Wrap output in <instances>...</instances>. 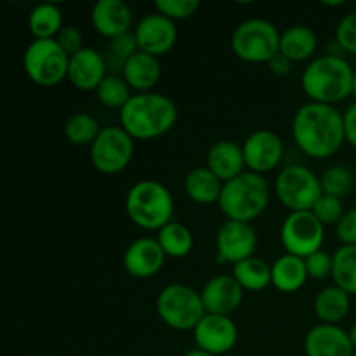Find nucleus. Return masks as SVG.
Masks as SVG:
<instances>
[{
  "label": "nucleus",
  "mask_w": 356,
  "mask_h": 356,
  "mask_svg": "<svg viewBox=\"0 0 356 356\" xmlns=\"http://www.w3.org/2000/svg\"><path fill=\"white\" fill-rule=\"evenodd\" d=\"M296 145L312 159H329L346 141L344 118L330 104L308 103L299 108L292 124Z\"/></svg>",
  "instance_id": "nucleus-1"
},
{
  "label": "nucleus",
  "mask_w": 356,
  "mask_h": 356,
  "mask_svg": "<svg viewBox=\"0 0 356 356\" xmlns=\"http://www.w3.org/2000/svg\"><path fill=\"white\" fill-rule=\"evenodd\" d=\"M177 120V108L163 94L145 92L132 96L120 110L122 129L132 139H155L172 129Z\"/></svg>",
  "instance_id": "nucleus-2"
},
{
  "label": "nucleus",
  "mask_w": 356,
  "mask_h": 356,
  "mask_svg": "<svg viewBox=\"0 0 356 356\" xmlns=\"http://www.w3.org/2000/svg\"><path fill=\"white\" fill-rule=\"evenodd\" d=\"M353 76L350 63L341 56H322L302 73V89L313 103H339L353 94Z\"/></svg>",
  "instance_id": "nucleus-3"
},
{
  "label": "nucleus",
  "mask_w": 356,
  "mask_h": 356,
  "mask_svg": "<svg viewBox=\"0 0 356 356\" xmlns=\"http://www.w3.org/2000/svg\"><path fill=\"white\" fill-rule=\"evenodd\" d=\"M270 202V186L261 174L243 172L222 184L219 207L228 221L250 222L259 218Z\"/></svg>",
  "instance_id": "nucleus-4"
},
{
  "label": "nucleus",
  "mask_w": 356,
  "mask_h": 356,
  "mask_svg": "<svg viewBox=\"0 0 356 356\" xmlns=\"http://www.w3.org/2000/svg\"><path fill=\"white\" fill-rule=\"evenodd\" d=\"M125 209L136 226L143 229H162L172 222L174 200L170 191L159 181H139L129 190Z\"/></svg>",
  "instance_id": "nucleus-5"
},
{
  "label": "nucleus",
  "mask_w": 356,
  "mask_h": 356,
  "mask_svg": "<svg viewBox=\"0 0 356 356\" xmlns=\"http://www.w3.org/2000/svg\"><path fill=\"white\" fill-rule=\"evenodd\" d=\"M160 320L170 329L195 330L200 320L207 315L202 294L188 285H167L156 299Z\"/></svg>",
  "instance_id": "nucleus-6"
},
{
  "label": "nucleus",
  "mask_w": 356,
  "mask_h": 356,
  "mask_svg": "<svg viewBox=\"0 0 356 356\" xmlns=\"http://www.w3.org/2000/svg\"><path fill=\"white\" fill-rule=\"evenodd\" d=\"M280 37L270 21L249 19L233 31L232 49L242 61L270 63L275 56L280 54Z\"/></svg>",
  "instance_id": "nucleus-7"
},
{
  "label": "nucleus",
  "mask_w": 356,
  "mask_h": 356,
  "mask_svg": "<svg viewBox=\"0 0 356 356\" xmlns=\"http://www.w3.org/2000/svg\"><path fill=\"white\" fill-rule=\"evenodd\" d=\"M26 75L40 87H54L68 79L70 56L52 40H35L28 45L23 58Z\"/></svg>",
  "instance_id": "nucleus-8"
},
{
  "label": "nucleus",
  "mask_w": 356,
  "mask_h": 356,
  "mask_svg": "<svg viewBox=\"0 0 356 356\" xmlns=\"http://www.w3.org/2000/svg\"><path fill=\"white\" fill-rule=\"evenodd\" d=\"M277 195L291 212L312 211L322 197L320 179L302 165L285 167L277 179Z\"/></svg>",
  "instance_id": "nucleus-9"
},
{
  "label": "nucleus",
  "mask_w": 356,
  "mask_h": 356,
  "mask_svg": "<svg viewBox=\"0 0 356 356\" xmlns=\"http://www.w3.org/2000/svg\"><path fill=\"white\" fill-rule=\"evenodd\" d=\"M323 236V225L312 211L291 212L282 226V243L285 250L291 256H298L301 259L322 250Z\"/></svg>",
  "instance_id": "nucleus-10"
},
{
  "label": "nucleus",
  "mask_w": 356,
  "mask_h": 356,
  "mask_svg": "<svg viewBox=\"0 0 356 356\" xmlns=\"http://www.w3.org/2000/svg\"><path fill=\"white\" fill-rule=\"evenodd\" d=\"M134 153V139L122 127H106L90 146V162L99 172L118 174L129 165Z\"/></svg>",
  "instance_id": "nucleus-11"
},
{
  "label": "nucleus",
  "mask_w": 356,
  "mask_h": 356,
  "mask_svg": "<svg viewBox=\"0 0 356 356\" xmlns=\"http://www.w3.org/2000/svg\"><path fill=\"white\" fill-rule=\"evenodd\" d=\"M193 336L198 350L219 356L235 348L236 341H238V329L229 316L207 313L195 327Z\"/></svg>",
  "instance_id": "nucleus-12"
},
{
  "label": "nucleus",
  "mask_w": 356,
  "mask_h": 356,
  "mask_svg": "<svg viewBox=\"0 0 356 356\" xmlns=\"http://www.w3.org/2000/svg\"><path fill=\"white\" fill-rule=\"evenodd\" d=\"M257 245V236L249 222L226 221L216 236L219 261L238 264L252 257Z\"/></svg>",
  "instance_id": "nucleus-13"
},
{
  "label": "nucleus",
  "mask_w": 356,
  "mask_h": 356,
  "mask_svg": "<svg viewBox=\"0 0 356 356\" xmlns=\"http://www.w3.org/2000/svg\"><path fill=\"white\" fill-rule=\"evenodd\" d=\"M136 42L141 52L149 56L167 54L177 40V30L174 21L162 14H149L143 17L134 30Z\"/></svg>",
  "instance_id": "nucleus-14"
},
{
  "label": "nucleus",
  "mask_w": 356,
  "mask_h": 356,
  "mask_svg": "<svg viewBox=\"0 0 356 356\" xmlns=\"http://www.w3.org/2000/svg\"><path fill=\"white\" fill-rule=\"evenodd\" d=\"M245 163L250 172H270L284 159V143L271 131H257L245 139L242 146Z\"/></svg>",
  "instance_id": "nucleus-15"
},
{
  "label": "nucleus",
  "mask_w": 356,
  "mask_h": 356,
  "mask_svg": "<svg viewBox=\"0 0 356 356\" xmlns=\"http://www.w3.org/2000/svg\"><path fill=\"white\" fill-rule=\"evenodd\" d=\"M243 299V289L233 275H218L205 284L202 291V301H204L205 312L211 315L229 316L236 312Z\"/></svg>",
  "instance_id": "nucleus-16"
},
{
  "label": "nucleus",
  "mask_w": 356,
  "mask_h": 356,
  "mask_svg": "<svg viewBox=\"0 0 356 356\" xmlns=\"http://www.w3.org/2000/svg\"><path fill=\"white\" fill-rule=\"evenodd\" d=\"M306 356H353L355 348L350 334L337 325L313 327L305 339Z\"/></svg>",
  "instance_id": "nucleus-17"
},
{
  "label": "nucleus",
  "mask_w": 356,
  "mask_h": 356,
  "mask_svg": "<svg viewBox=\"0 0 356 356\" xmlns=\"http://www.w3.org/2000/svg\"><path fill=\"white\" fill-rule=\"evenodd\" d=\"M165 261V252L159 240L139 238L127 247L124 254V268L136 278H149L159 273Z\"/></svg>",
  "instance_id": "nucleus-18"
},
{
  "label": "nucleus",
  "mask_w": 356,
  "mask_h": 356,
  "mask_svg": "<svg viewBox=\"0 0 356 356\" xmlns=\"http://www.w3.org/2000/svg\"><path fill=\"white\" fill-rule=\"evenodd\" d=\"M106 59L94 49L83 47L70 58L68 80L80 90H97L106 79Z\"/></svg>",
  "instance_id": "nucleus-19"
},
{
  "label": "nucleus",
  "mask_w": 356,
  "mask_h": 356,
  "mask_svg": "<svg viewBox=\"0 0 356 356\" xmlns=\"http://www.w3.org/2000/svg\"><path fill=\"white\" fill-rule=\"evenodd\" d=\"M90 21L97 33L113 40L129 33V28L132 24L131 7L122 0H99L94 3Z\"/></svg>",
  "instance_id": "nucleus-20"
},
{
  "label": "nucleus",
  "mask_w": 356,
  "mask_h": 356,
  "mask_svg": "<svg viewBox=\"0 0 356 356\" xmlns=\"http://www.w3.org/2000/svg\"><path fill=\"white\" fill-rule=\"evenodd\" d=\"M207 167L225 183L235 179L240 174H243V169L247 167L242 146L233 141L216 143L209 149Z\"/></svg>",
  "instance_id": "nucleus-21"
},
{
  "label": "nucleus",
  "mask_w": 356,
  "mask_h": 356,
  "mask_svg": "<svg viewBox=\"0 0 356 356\" xmlns=\"http://www.w3.org/2000/svg\"><path fill=\"white\" fill-rule=\"evenodd\" d=\"M124 80L129 87L141 90L143 94L152 90L160 80V63L155 56L139 51L124 66Z\"/></svg>",
  "instance_id": "nucleus-22"
},
{
  "label": "nucleus",
  "mask_w": 356,
  "mask_h": 356,
  "mask_svg": "<svg viewBox=\"0 0 356 356\" xmlns=\"http://www.w3.org/2000/svg\"><path fill=\"white\" fill-rule=\"evenodd\" d=\"M308 280V270H306L305 259L298 256L278 257L271 266V284L282 292H296L302 287Z\"/></svg>",
  "instance_id": "nucleus-23"
},
{
  "label": "nucleus",
  "mask_w": 356,
  "mask_h": 356,
  "mask_svg": "<svg viewBox=\"0 0 356 356\" xmlns=\"http://www.w3.org/2000/svg\"><path fill=\"white\" fill-rule=\"evenodd\" d=\"M222 184L209 167H197L184 179V191L197 204H214L219 202Z\"/></svg>",
  "instance_id": "nucleus-24"
},
{
  "label": "nucleus",
  "mask_w": 356,
  "mask_h": 356,
  "mask_svg": "<svg viewBox=\"0 0 356 356\" xmlns=\"http://www.w3.org/2000/svg\"><path fill=\"white\" fill-rule=\"evenodd\" d=\"M316 51V35L312 28L296 24L287 28L280 37V54L294 61H305Z\"/></svg>",
  "instance_id": "nucleus-25"
},
{
  "label": "nucleus",
  "mask_w": 356,
  "mask_h": 356,
  "mask_svg": "<svg viewBox=\"0 0 356 356\" xmlns=\"http://www.w3.org/2000/svg\"><path fill=\"white\" fill-rule=\"evenodd\" d=\"M350 312V294L341 287H327L316 296L315 313L323 323L336 325Z\"/></svg>",
  "instance_id": "nucleus-26"
},
{
  "label": "nucleus",
  "mask_w": 356,
  "mask_h": 356,
  "mask_svg": "<svg viewBox=\"0 0 356 356\" xmlns=\"http://www.w3.org/2000/svg\"><path fill=\"white\" fill-rule=\"evenodd\" d=\"M28 28L35 40H52L63 30L61 10L52 3H40L30 13Z\"/></svg>",
  "instance_id": "nucleus-27"
},
{
  "label": "nucleus",
  "mask_w": 356,
  "mask_h": 356,
  "mask_svg": "<svg viewBox=\"0 0 356 356\" xmlns=\"http://www.w3.org/2000/svg\"><path fill=\"white\" fill-rule=\"evenodd\" d=\"M233 278L240 284V287L247 291L259 292L271 284V266L257 257H249L233 268Z\"/></svg>",
  "instance_id": "nucleus-28"
},
{
  "label": "nucleus",
  "mask_w": 356,
  "mask_h": 356,
  "mask_svg": "<svg viewBox=\"0 0 356 356\" xmlns=\"http://www.w3.org/2000/svg\"><path fill=\"white\" fill-rule=\"evenodd\" d=\"M159 243L165 256L184 257L193 249V235L181 222H169L159 232Z\"/></svg>",
  "instance_id": "nucleus-29"
},
{
  "label": "nucleus",
  "mask_w": 356,
  "mask_h": 356,
  "mask_svg": "<svg viewBox=\"0 0 356 356\" xmlns=\"http://www.w3.org/2000/svg\"><path fill=\"white\" fill-rule=\"evenodd\" d=\"M332 277L337 287L356 294V245H343L336 250Z\"/></svg>",
  "instance_id": "nucleus-30"
},
{
  "label": "nucleus",
  "mask_w": 356,
  "mask_h": 356,
  "mask_svg": "<svg viewBox=\"0 0 356 356\" xmlns=\"http://www.w3.org/2000/svg\"><path fill=\"white\" fill-rule=\"evenodd\" d=\"M103 129L99 127L97 120L87 113H75L66 120L65 124V136L70 143L79 146H86L96 141L99 132Z\"/></svg>",
  "instance_id": "nucleus-31"
},
{
  "label": "nucleus",
  "mask_w": 356,
  "mask_h": 356,
  "mask_svg": "<svg viewBox=\"0 0 356 356\" xmlns=\"http://www.w3.org/2000/svg\"><path fill=\"white\" fill-rule=\"evenodd\" d=\"M323 195L341 198L353 188V174L344 165H332L320 177Z\"/></svg>",
  "instance_id": "nucleus-32"
},
{
  "label": "nucleus",
  "mask_w": 356,
  "mask_h": 356,
  "mask_svg": "<svg viewBox=\"0 0 356 356\" xmlns=\"http://www.w3.org/2000/svg\"><path fill=\"white\" fill-rule=\"evenodd\" d=\"M132 96H129V86L120 76H106L97 87V99L108 108H124L127 101Z\"/></svg>",
  "instance_id": "nucleus-33"
},
{
  "label": "nucleus",
  "mask_w": 356,
  "mask_h": 356,
  "mask_svg": "<svg viewBox=\"0 0 356 356\" xmlns=\"http://www.w3.org/2000/svg\"><path fill=\"white\" fill-rule=\"evenodd\" d=\"M139 47L138 42H136L134 33H125L122 37H117L111 40L110 47H108V61L106 65L115 66V68L124 70L125 63L132 58L134 54H138Z\"/></svg>",
  "instance_id": "nucleus-34"
},
{
  "label": "nucleus",
  "mask_w": 356,
  "mask_h": 356,
  "mask_svg": "<svg viewBox=\"0 0 356 356\" xmlns=\"http://www.w3.org/2000/svg\"><path fill=\"white\" fill-rule=\"evenodd\" d=\"M312 212L323 226L337 225L344 216L343 202H341V198L330 197V195H322L318 198V202L315 204V207L312 209Z\"/></svg>",
  "instance_id": "nucleus-35"
},
{
  "label": "nucleus",
  "mask_w": 356,
  "mask_h": 356,
  "mask_svg": "<svg viewBox=\"0 0 356 356\" xmlns=\"http://www.w3.org/2000/svg\"><path fill=\"white\" fill-rule=\"evenodd\" d=\"M200 7L198 0H156L155 9L159 14L172 19H186L193 16Z\"/></svg>",
  "instance_id": "nucleus-36"
},
{
  "label": "nucleus",
  "mask_w": 356,
  "mask_h": 356,
  "mask_svg": "<svg viewBox=\"0 0 356 356\" xmlns=\"http://www.w3.org/2000/svg\"><path fill=\"white\" fill-rule=\"evenodd\" d=\"M305 263H306V270H308V277L316 278V280H322V278H327L329 275H332L334 257L329 256L327 252H323V250H318V252L306 257Z\"/></svg>",
  "instance_id": "nucleus-37"
},
{
  "label": "nucleus",
  "mask_w": 356,
  "mask_h": 356,
  "mask_svg": "<svg viewBox=\"0 0 356 356\" xmlns=\"http://www.w3.org/2000/svg\"><path fill=\"white\" fill-rule=\"evenodd\" d=\"M337 44L341 49L351 54H356V13L348 14L337 26Z\"/></svg>",
  "instance_id": "nucleus-38"
},
{
  "label": "nucleus",
  "mask_w": 356,
  "mask_h": 356,
  "mask_svg": "<svg viewBox=\"0 0 356 356\" xmlns=\"http://www.w3.org/2000/svg\"><path fill=\"white\" fill-rule=\"evenodd\" d=\"M82 33H80L79 28L75 26H63V30L59 31L58 37H56V42L61 45V49L70 56V58H72L73 54H76V52L82 51Z\"/></svg>",
  "instance_id": "nucleus-39"
},
{
  "label": "nucleus",
  "mask_w": 356,
  "mask_h": 356,
  "mask_svg": "<svg viewBox=\"0 0 356 356\" xmlns=\"http://www.w3.org/2000/svg\"><path fill=\"white\" fill-rule=\"evenodd\" d=\"M337 236L344 245H356V209H351L337 222Z\"/></svg>",
  "instance_id": "nucleus-40"
},
{
  "label": "nucleus",
  "mask_w": 356,
  "mask_h": 356,
  "mask_svg": "<svg viewBox=\"0 0 356 356\" xmlns=\"http://www.w3.org/2000/svg\"><path fill=\"white\" fill-rule=\"evenodd\" d=\"M343 118H344V134H346L348 143L356 148V103L348 108V111L343 115Z\"/></svg>",
  "instance_id": "nucleus-41"
},
{
  "label": "nucleus",
  "mask_w": 356,
  "mask_h": 356,
  "mask_svg": "<svg viewBox=\"0 0 356 356\" xmlns=\"http://www.w3.org/2000/svg\"><path fill=\"white\" fill-rule=\"evenodd\" d=\"M268 65H270V70L275 75H287L292 68V61L285 58L284 54H277Z\"/></svg>",
  "instance_id": "nucleus-42"
},
{
  "label": "nucleus",
  "mask_w": 356,
  "mask_h": 356,
  "mask_svg": "<svg viewBox=\"0 0 356 356\" xmlns=\"http://www.w3.org/2000/svg\"><path fill=\"white\" fill-rule=\"evenodd\" d=\"M183 356H214V355H209V353H205V351H202V350H193V351H188V353L183 355Z\"/></svg>",
  "instance_id": "nucleus-43"
},
{
  "label": "nucleus",
  "mask_w": 356,
  "mask_h": 356,
  "mask_svg": "<svg viewBox=\"0 0 356 356\" xmlns=\"http://www.w3.org/2000/svg\"><path fill=\"white\" fill-rule=\"evenodd\" d=\"M348 334H350L351 344H353V348L356 350V323H355L353 327H351V330H350V332H348Z\"/></svg>",
  "instance_id": "nucleus-44"
},
{
  "label": "nucleus",
  "mask_w": 356,
  "mask_h": 356,
  "mask_svg": "<svg viewBox=\"0 0 356 356\" xmlns=\"http://www.w3.org/2000/svg\"><path fill=\"white\" fill-rule=\"evenodd\" d=\"M353 94L356 96V73H355V76H353Z\"/></svg>",
  "instance_id": "nucleus-45"
},
{
  "label": "nucleus",
  "mask_w": 356,
  "mask_h": 356,
  "mask_svg": "<svg viewBox=\"0 0 356 356\" xmlns=\"http://www.w3.org/2000/svg\"><path fill=\"white\" fill-rule=\"evenodd\" d=\"M353 356H356V351H355V355H353Z\"/></svg>",
  "instance_id": "nucleus-46"
}]
</instances>
